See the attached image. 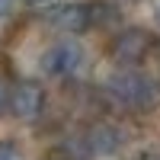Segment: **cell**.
<instances>
[{
    "label": "cell",
    "instance_id": "3957f363",
    "mask_svg": "<svg viewBox=\"0 0 160 160\" xmlns=\"http://www.w3.org/2000/svg\"><path fill=\"white\" fill-rule=\"evenodd\" d=\"M151 48H154V35L141 26H131V29L115 32V38L109 42V58L118 68H138L151 55Z\"/></svg>",
    "mask_w": 160,
    "mask_h": 160
},
{
    "label": "cell",
    "instance_id": "ba28073f",
    "mask_svg": "<svg viewBox=\"0 0 160 160\" xmlns=\"http://www.w3.org/2000/svg\"><path fill=\"white\" fill-rule=\"evenodd\" d=\"M58 3H61V0H29V7H35V10H45V13H48L51 7H58Z\"/></svg>",
    "mask_w": 160,
    "mask_h": 160
},
{
    "label": "cell",
    "instance_id": "9c48e42d",
    "mask_svg": "<svg viewBox=\"0 0 160 160\" xmlns=\"http://www.w3.org/2000/svg\"><path fill=\"white\" fill-rule=\"evenodd\" d=\"M13 3H16V0H0V22H3V19L10 16V10H13Z\"/></svg>",
    "mask_w": 160,
    "mask_h": 160
},
{
    "label": "cell",
    "instance_id": "52a82bcc",
    "mask_svg": "<svg viewBox=\"0 0 160 160\" xmlns=\"http://www.w3.org/2000/svg\"><path fill=\"white\" fill-rule=\"evenodd\" d=\"M0 160H19V151H16V144H0Z\"/></svg>",
    "mask_w": 160,
    "mask_h": 160
},
{
    "label": "cell",
    "instance_id": "7a4b0ae2",
    "mask_svg": "<svg viewBox=\"0 0 160 160\" xmlns=\"http://www.w3.org/2000/svg\"><path fill=\"white\" fill-rule=\"evenodd\" d=\"M42 74L45 77H55V80H71L80 71L87 68V51L80 42L74 38H58L42 51Z\"/></svg>",
    "mask_w": 160,
    "mask_h": 160
},
{
    "label": "cell",
    "instance_id": "5b68a950",
    "mask_svg": "<svg viewBox=\"0 0 160 160\" xmlns=\"http://www.w3.org/2000/svg\"><path fill=\"white\" fill-rule=\"evenodd\" d=\"M48 22L55 29H64V32H90L96 29V16H93V0L87 3H61L48 10Z\"/></svg>",
    "mask_w": 160,
    "mask_h": 160
},
{
    "label": "cell",
    "instance_id": "8fae6325",
    "mask_svg": "<svg viewBox=\"0 0 160 160\" xmlns=\"http://www.w3.org/2000/svg\"><path fill=\"white\" fill-rule=\"evenodd\" d=\"M154 13H157V22H160V0H157V10H154Z\"/></svg>",
    "mask_w": 160,
    "mask_h": 160
},
{
    "label": "cell",
    "instance_id": "277c9868",
    "mask_svg": "<svg viewBox=\"0 0 160 160\" xmlns=\"http://www.w3.org/2000/svg\"><path fill=\"white\" fill-rule=\"evenodd\" d=\"M7 109L22 118V122H32V118H38L45 112V90L35 83V80H19V83H13L10 90V102Z\"/></svg>",
    "mask_w": 160,
    "mask_h": 160
},
{
    "label": "cell",
    "instance_id": "6da1fadb",
    "mask_svg": "<svg viewBox=\"0 0 160 160\" xmlns=\"http://www.w3.org/2000/svg\"><path fill=\"white\" fill-rule=\"evenodd\" d=\"M102 93L112 106L125 112H151L160 102V83L138 68H118L115 74H109Z\"/></svg>",
    "mask_w": 160,
    "mask_h": 160
},
{
    "label": "cell",
    "instance_id": "8992f818",
    "mask_svg": "<svg viewBox=\"0 0 160 160\" xmlns=\"http://www.w3.org/2000/svg\"><path fill=\"white\" fill-rule=\"evenodd\" d=\"M87 144L93 154H112L122 148V131L115 125H96L93 131H87Z\"/></svg>",
    "mask_w": 160,
    "mask_h": 160
},
{
    "label": "cell",
    "instance_id": "30bf717a",
    "mask_svg": "<svg viewBox=\"0 0 160 160\" xmlns=\"http://www.w3.org/2000/svg\"><path fill=\"white\" fill-rule=\"evenodd\" d=\"M7 102H10V93H7V87H3V80H0V112L7 109Z\"/></svg>",
    "mask_w": 160,
    "mask_h": 160
}]
</instances>
